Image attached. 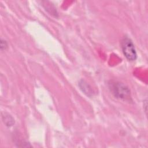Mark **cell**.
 Listing matches in <instances>:
<instances>
[{
  "instance_id": "cell-4",
  "label": "cell",
  "mask_w": 148,
  "mask_h": 148,
  "mask_svg": "<svg viewBox=\"0 0 148 148\" xmlns=\"http://www.w3.org/2000/svg\"><path fill=\"white\" fill-rule=\"evenodd\" d=\"M0 46H1L0 47H1V50H5L8 47L6 42L5 40H2V39H1V45Z\"/></svg>"
},
{
  "instance_id": "cell-1",
  "label": "cell",
  "mask_w": 148,
  "mask_h": 148,
  "mask_svg": "<svg viewBox=\"0 0 148 148\" xmlns=\"http://www.w3.org/2000/svg\"><path fill=\"white\" fill-rule=\"evenodd\" d=\"M110 88L113 95L116 98L125 101H130L131 99L130 90L122 83H112L110 84Z\"/></svg>"
},
{
  "instance_id": "cell-3",
  "label": "cell",
  "mask_w": 148,
  "mask_h": 148,
  "mask_svg": "<svg viewBox=\"0 0 148 148\" xmlns=\"http://www.w3.org/2000/svg\"><path fill=\"white\" fill-rule=\"evenodd\" d=\"M79 87H80V89L82 90L84 93H85L87 95L90 96L91 94H92V90L90 86L87 84L84 81L82 80L79 82Z\"/></svg>"
},
{
  "instance_id": "cell-2",
  "label": "cell",
  "mask_w": 148,
  "mask_h": 148,
  "mask_svg": "<svg viewBox=\"0 0 148 148\" xmlns=\"http://www.w3.org/2000/svg\"><path fill=\"white\" fill-rule=\"evenodd\" d=\"M122 51L126 58L130 61H135L137 58L135 46L131 39L128 37H124L121 42Z\"/></svg>"
}]
</instances>
